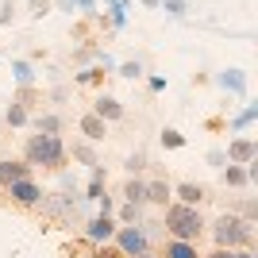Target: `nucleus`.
Returning a JSON list of instances; mask_svg holds the SVG:
<instances>
[{"label":"nucleus","instance_id":"nucleus-20","mask_svg":"<svg viewBox=\"0 0 258 258\" xmlns=\"http://www.w3.org/2000/svg\"><path fill=\"white\" fill-rule=\"evenodd\" d=\"M181 143H185V135H181V131H173V127H166V131H162V147H166V151H177Z\"/></svg>","mask_w":258,"mask_h":258},{"label":"nucleus","instance_id":"nucleus-13","mask_svg":"<svg viewBox=\"0 0 258 258\" xmlns=\"http://www.w3.org/2000/svg\"><path fill=\"white\" fill-rule=\"evenodd\" d=\"M162 258H201V254H197V247H193V243L170 239V243H166V254H162Z\"/></svg>","mask_w":258,"mask_h":258},{"label":"nucleus","instance_id":"nucleus-15","mask_svg":"<svg viewBox=\"0 0 258 258\" xmlns=\"http://www.w3.org/2000/svg\"><path fill=\"white\" fill-rule=\"evenodd\" d=\"M12 77H16V85L31 89V85H35V70H31V62H12Z\"/></svg>","mask_w":258,"mask_h":258},{"label":"nucleus","instance_id":"nucleus-16","mask_svg":"<svg viewBox=\"0 0 258 258\" xmlns=\"http://www.w3.org/2000/svg\"><path fill=\"white\" fill-rule=\"evenodd\" d=\"M147 201H151V205H166V201H170V185L166 181H147Z\"/></svg>","mask_w":258,"mask_h":258},{"label":"nucleus","instance_id":"nucleus-27","mask_svg":"<svg viewBox=\"0 0 258 258\" xmlns=\"http://www.w3.org/2000/svg\"><path fill=\"white\" fill-rule=\"evenodd\" d=\"M104 197V181H89V197L85 201H100Z\"/></svg>","mask_w":258,"mask_h":258},{"label":"nucleus","instance_id":"nucleus-18","mask_svg":"<svg viewBox=\"0 0 258 258\" xmlns=\"http://www.w3.org/2000/svg\"><path fill=\"white\" fill-rule=\"evenodd\" d=\"M224 185H247V170H239V166H224Z\"/></svg>","mask_w":258,"mask_h":258},{"label":"nucleus","instance_id":"nucleus-25","mask_svg":"<svg viewBox=\"0 0 258 258\" xmlns=\"http://www.w3.org/2000/svg\"><path fill=\"white\" fill-rule=\"evenodd\" d=\"M119 220H123V224H135V220H139V205H123L119 208Z\"/></svg>","mask_w":258,"mask_h":258},{"label":"nucleus","instance_id":"nucleus-10","mask_svg":"<svg viewBox=\"0 0 258 258\" xmlns=\"http://www.w3.org/2000/svg\"><path fill=\"white\" fill-rule=\"evenodd\" d=\"M173 193H177V197H181V201H177V205H201V201H205V185H193V181H181V185H177V189H173Z\"/></svg>","mask_w":258,"mask_h":258},{"label":"nucleus","instance_id":"nucleus-19","mask_svg":"<svg viewBox=\"0 0 258 258\" xmlns=\"http://www.w3.org/2000/svg\"><path fill=\"white\" fill-rule=\"evenodd\" d=\"M39 131L43 135H58L62 131V116H39Z\"/></svg>","mask_w":258,"mask_h":258},{"label":"nucleus","instance_id":"nucleus-12","mask_svg":"<svg viewBox=\"0 0 258 258\" xmlns=\"http://www.w3.org/2000/svg\"><path fill=\"white\" fill-rule=\"evenodd\" d=\"M81 135H85V139H104V119L100 116H93V112H89V116H81Z\"/></svg>","mask_w":258,"mask_h":258},{"label":"nucleus","instance_id":"nucleus-2","mask_svg":"<svg viewBox=\"0 0 258 258\" xmlns=\"http://www.w3.org/2000/svg\"><path fill=\"white\" fill-rule=\"evenodd\" d=\"M23 154H27V166H46V170H58L66 162V143L58 139V135H31L27 139V147H23Z\"/></svg>","mask_w":258,"mask_h":258},{"label":"nucleus","instance_id":"nucleus-31","mask_svg":"<svg viewBox=\"0 0 258 258\" xmlns=\"http://www.w3.org/2000/svg\"><path fill=\"white\" fill-rule=\"evenodd\" d=\"M208 162H212V166H224L227 154H224V151H212V154H208Z\"/></svg>","mask_w":258,"mask_h":258},{"label":"nucleus","instance_id":"nucleus-7","mask_svg":"<svg viewBox=\"0 0 258 258\" xmlns=\"http://www.w3.org/2000/svg\"><path fill=\"white\" fill-rule=\"evenodd\" d=\"M227 158L239 162V166H247V162L258 158V147L250 139H235V143H227Z\"/></svg>","mask_w":258,"mask_h":258},{"label":"nucleus","instance_id":"nucleus-28","mask_svg":"<svg viewBox=\"0 0 258 258\" xmlns=\"http://www.w3.org/2000/svg\"><path fill=\"white\" fill-rule=\"evenodd\" d=\"M119 74H123V77H143V66L139 62H127V66H119Z\"/></svg>","mask_w":258,"mask_h":258},{"label":"nucleus","instance_id":"nucleus-21","mask_svg":"<svg viewBox=\"0 0 258 258\" xmlns=\"http://www.w3.org/2000/svg\"><path fill=\"white\" fill-rule=\"evenodd\" d=\"M112 23H116V27L127 23V0H112Z\"/></svg>","mask_w":258,"mask_h":258},{"label":"nucleus","instance_id":"nucleus-14","mask_svg":"<svg viewBox=\"0 0 258 258\" xmlns=\"http://www.w3.org/2000/svg\"><path fill=\"white\" fill-rule=\"evenodd\" d=\"M123 197H127V205H147V181L131 177V181H127V189H123Z\"/></svg>","mask_w":258,"mask_h":258},{"label":"nucleus","instance_id":"nucleus-3","mask_svg":"<svg viewBox=\"0 0 258 258\" xmlns=\"http://www.w3.org/2000/svg\"><path fill=\"white\" fill-rule=\"evenodd\" d=\"M212 235H216V243H220V247L235 250V247H250V243H254V227H250L243 216L224 212V216L212 224Z\"/></svg>","mask_w":258,"mask_h":258},{"label":"nucleus","instance_id":"nucleus-29","mask_svg":"<svg viewBox=\"0 0 258 258\" xmlns=\"http://www.w3.org/2000/svg\"><path fill=\"white\" fill-rule=\"evenodd\" d=\"M143 166H147V158H143V154H135V158H131V162H127V170H131V173H139V170H143Z\"/></svg>","mask_w":258,"mask_h":258},{"label":"nucleus","instance_id":"nucleus-17","mask_svg":"<svg viewBox=\"0 0 258 258\" xmlns=\"http://www.w3.org/2000/svg\"><path fill=\"white\" fill-rule=\"evenodd\" d=\"M8 127H23V123H27V108L23 104H8Z\"/></svg>","mask_w":258,"mask_h":258},{"label":"nucleus","instance_id":"nucleus-6","mask_svg":"<svg viewBox=\"0 0 258 258\" xmlns=\"http://www.w3.org/2000/svg\"><path fill=\"white\" fill-rule=\"evenodd\" d=\"M85 235L93 239V243H108V239L116 235V220H112V216H97V220H89Z\"/></svg>","mask_w":258,"mask_h":258},{"label":"nucleus","instance_id":"nucleus-9","mask_svg":"<svg viewBox=\"0 0 258 258\" xmlns=\"http://www.w3.org/2000/svg\"><path fill=\"white\" fill-rule=\"evenodd\" d=\"M23 177H31V166L27 162H0V185H16Z\"/></svg>","mask_w":258,"mask_h":258},{"label":"nucleus","instance_id":"nucleus-1","mask_svg":"<svg viewBox=\"0 0 258 258\" xmlns=\"http://www.w3.org/2000/svg\"><path fill=\"white\" fill-rule=\"evenodd\" d=\"M166 231L181 243H197L205 231V220L193 205H166Z\"/></svg>","mask_w":258,"mask_h":258},{"label":"nucleus","instance_id":"nucleus-32","mask_svg":"<svg viewBox=\"0 0 258 258\" xmlns=\"http://www.w3.org/2000/svg\"><path fill=\"white\" fill-rule=\"evenodd\" d=\"M135 258H151V254H135Z\"/></svg>","mask_w":258,"mask_h":258},{"label":"nucleus","instance_id":"nucleus-11","mask_svg":"<svg viewBox=\"0 0 258 258\" xmlns=\"http://www.w3.org/2000/svg\"><path fill=\"white\" fill-rule=\"evenodd\" d=\"M93 116H100V119H119V116H123V104H119L116 97H100L97 108H93Z\"/></svg>","mask_w":258,"mask_h":258},{"label":"nucleus","instance_id":"nucleus-5","mask_svg":"<svg viewBox=\"0 0 258 258\" xmlns=\"http://www.w3.org/2000/svg\"><path fill=\"white\" fill-rule=\"evenodd\" d=\"M8 193H12V201H16V205H39V201H43V189H39L31 177H23V181L8 185Z\"/></svg>","mask_w":258,"mask_h":258},{"label":"nucleus","instance_id":"nucleus-26","mask_svg":"<svg viewBox=\"0 0 258 258\" xmlns=\"http://www.w3.org/2000/svg\"><path fill=\"white\" fill-rule=\"evenodd\" d=\"M162 4H166V12H170V16H177V20L185 16V0H162Z\"/></svg>","mask_w":258,"mask_h":258},{"label":"nucleus","instance_id":"nucleus-23","mask_svg":"<svg viewBox=\"0 0 258 258\" xmlns=\"http://www.w3.org/2000/svg\"><path fill=\"white\" fill-rule=\"evenodd\" d=\"M254 116H258V104L243 108V112H239V116H235V131H243V127H247V123H250V119H254Z\"/></svg>","mask_w":258,"mask_h":258},{"label":"nucleus","instance_id":"nucleus-8","mask_svg":"<svg viewBox=\"0 0 258 258\" xmlns=\"http://www.w3.org/2000/svg\"><path fill=\"white\" fill-rule=\"evenodd\" d=\"M216 85L224 93H247V74L243 70H224V74H216Z\"/></svg>","mask_w":258,"mask_h":258},{"label":"nucleus","instance_id":"nucleus-4","mask_svg":"<svg viewBox=\"0 0 258 258\" xmlns=\"http://www.w3.org/2000/svg\"><path fill=\"white\" fill-rule=\"evenodd\" d=\"M119 243V250L127 258H135V254H147L151 250V239H147V231L143 227H116V235H112Z\"/></svg>","mask_w":258,"mask_h":258},{"label":"nucleus","instance_id":"nucleus-24","mask_svg":"<svg viewBox=\"0 0 258 258\" xmlns=\"http://www.w3.org/2000/svg\"><path fill=\"white\" fill-rule=\"evenodd\" d=\"M100 74H104V70H81V74H77V85H97Z\"/></svg>","mask_w":258,"mask_h":258},{"label":"nucleus","instance_id":"nucleus-30","mask_svg":"<svg viewBox=\"0 0 258 258\" xmlns=\"http://www.w3.org/2000/svg\"><path fill=\"white\" fill-rule=\"evenodd\" d=\"M97 205H100V216H112V197H108V193H104V197H100Z\"/></svg>","mask_w":258,"mask_h":258},{"label":"nucleus","instance_id":"nucleus-22","mask_svg":"<svg viewBox=\"0 0 258 258\" xmlns=\"http://www.w3.org/2000/svg\"><path fill=\"white\" fill-rule=\"evenodd\" d=\"M208 258H258V254H250V250H227V247H216Z\"/></svg>","mask_w":258,"mask_h":258}]
</instances>
